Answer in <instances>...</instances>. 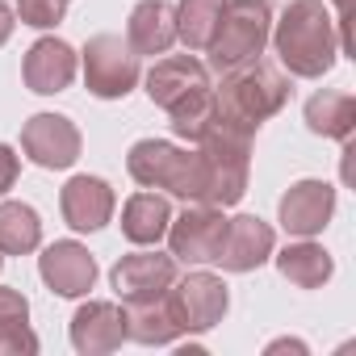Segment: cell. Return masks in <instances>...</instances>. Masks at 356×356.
Instances as JSON below:
<instances>
[{"mask_svg":"<svg viewBox=\"0 0 356 356\" xmlns=\"http://www.w3.org/2000/svg\"><path fill=\"white\" fill-rule=\"evenodd\" d=\"M143 84H147L151 105H159L168 113L176 138H185L193 147L210 130L214 84H210V67L197 55H159Z\"/></svg>","mask_w":356,"mask_h":356,"instance_id":"1","label":"cell"},{"mask_svg":"<svg viewBox=\"0 0 356 356\" xmlns=\"http://www.w3.org/2000/svg\"><path fill=\"white\" fill-rule=\"evenodd\" d=\"M281 67L298 80H323L339 59V26L323 0H289L268 34Z\"/></svg>","mask_w":356,"mask_h":356,"instance_id":"2","label":"cell"},{"mask_svg":"<svg viewBox=\"0 0 356 356\" xmlns=\"http://www.w3.org/2000/svg\"><path fill=\"white\" fill-rule=\"evenodd\" d=\"M130 181L143 189H163L185 206H206L210 197V159L197 147H176L168 138H138L126 155Z\"/></svg>","mask_w":356,"mask_h":356,"instance_id":"3","label":"cell"},{"mask_svg":"<svg viewBox=\"0 0 356 356\" xmlns=\"http://www.w3.org/2000/svg\"><path fill=\"white\" fill-rule=\"evenodd\" d=\"M289 76L281 67H273L268 59H252L235 72H222V84L214 88V101L227 118L260 130V122H268L273 113L285 109L289 101Z\"/></svg>","mask_w":356,"mask_h":356,"instance_id":"4","label":"cell"},{"mask_svg":"<svg viewBox=\"0 0 356 356\" xmlns=\"http://www.w3.org/2000/svg\"><path fill=\"white\" fill-rule=\"evenodd\" d=\"M268 34H273L268 0H227L222 26L210 42V67L222 76V72H235V67L260 59L268 47Z\"/></svg>","mask_w":356,"mask_h":356,"instance_id":"5","label":"cell"},{"mask_svg":"<svg viewBox=\"0 0 356 356\" xmlns=\"http://www.w3.org/2000/svg\"><path fill=\"white\" fill-rule=\"evenodd\" d=\"M80 67H84V88L101 101H122L143 80V63H138V55L130 51V42L122 34L88 38V47L80 55Z\"/></svg>","mask_w":356,"mask_h":356,"instance_id":"6","label":"cell"},{"mask_svg":"<svg viewBox=\"0 0 356 356\" xmlns=\"http://www.w3.org/2000/svg\"><path fill=\"white\" fill-rule=\"evenodd\" d=\"M227 235V210L218 206H185L181 218L168 222V252L176 264H214Z\"/></svg>","mask_w":356,"mask_h":356,"instance_id":"7","label":"cell"},{"mask_svg":"<svg viewBox=\"0 0 356 356\" xmlns=\"http://www.w3.org/2000/svg\"><path fill=\"white\" fill-rule=\"evenodd\" d=\"M176 268H181V264H176V256H172V252L143 248V252L122 256V260L109 268V281H113V293L130 306V302H151V298L168 293V289H172V281L181 277Z\"/></svg>","mask_w":356,"mask_h":356,"instance_id":"8","label":"cell"},{"mask_svg":"<svg viewBox=\"0 0 356 356\" xmlns=\"http://www.w3.org/2000/svg\"><path fill=\"white\" fill-rule=\"evenodd\" d=\"M172 306L185 323V335H197V331H210L227 318L231 310V293H227V281L214 277V273H189V277H176L172 281Z\"/></svg>","mask_w":356,"mask_h":356,"instance_id":"9","label":"cell"},{"mask_svg":"<svg viewBox=\"0 0 356 356\" xmlns=\"http://www.w3.org/2000/svg\"><path fill=\"white\" fill-rule=\"evenodd\" d=\"M80 126L63 113H34L26 126H22V151L30 163L47 168V172H63L80 159Z\"/></svg>","mask_w":356,"mask_h":356,"instance_id":"10","label":"cell"},{"mask_svg":"<svg viewBox=\"0 0 356 356\" xmlns=\"http://www.w3.org/2000/svg\"><path fill=\"white\" fill-rule=\"evenodd\" d=\"M331 214H335V185L327 181H298L285 189L277 206V222L285 227V235H298V239L323 235Z\"/></svg>","mask_w":356,"mask_h":356,"instance_id":"11","label":"cell"},{"mask_svg":"<svg viewBox=\"0 0 356 356\" xmlns=\"http://www.w3.org/2000/svg\"><path fill=\"white\" fill-rule=\"evenodd\" d=\"M38 277L47 281L51 293L59 298H84L97 285V256L76 243V239H59L51 248H42L38 256Z\"/></svg>","mask_w":356,"mask_h":356,"instance_id":"12","label":"cell"},{"mask_svg":"<svg viewBox=\"0 0 356 356\" xmlns=\"http://www.w3.org/2000/svg\"><path fill=\"white\" fill-rule=\"evenodd\" d=\"M273 252H277V231L256 214H235L227 218V235L214 264H222L227 273H256Z\"/></svg>","mask_w":356,"mask_h":356,"instance_id":"13","label":"cell"},{"mask_svg":"<svg viewBox=\"0 0 356 356\" xmlns=\"http://www.w3.org/2000/svg\"><path fill=\"white\" fill-rule=\"evenodd\" d=\"M72 348L80 356H105L126 343V310L118 302H84L72 314Z\"/></svg>","mask_w":356,"mask_h":356,"instance_id":"14","label":"cell"},{"mask_svg":"<svg viewBox=\"0 0 356 356\" xmlns=\"http://www.w3.org/2000/svg\"><path fill=\"white\" fill-rule=\"evenodd\" d=\"M113 206H118V197H113L109 181H101V176H72V181L63 185V193H59L63 222L72 231H84V235L109 227Z\"/></svg>","mask_w":356,"mask_h":356,"instance_id":"15","label":"cell"},{"mask_svg":"<svg viewBox=\"0 0 356 356\" xmlns=\"http://www.w3.org/2000/svg\"><path fill=\"white\" fill-rule=\"evenodd\" d=\"M76 67H80V59H76V51H72L63 38H38V42L26 51V59H22V80H26L30 92L55 97V92L72 88Z\"/></svg>","mask_w":356,"mask_h":356,"instance_id":"16","label":"cell"},{"mask_svg":"<svg viewBox=\"0 0 356 356\" xmlns=\"http://www.w3.org/2000/svg\"><path fill=\"white\" fill-rule=\"evenodd\" d=\"M126 42L138 59L168 55L176 42V5H168V0H138L126 22Z\"/></svg>","mask_w":356,"mask_h":356,"instance_id":"17","label":"cell"},{"mask_svg":"<svg viewBox=\"0 0 356 356\" xmlns=\"http://www.w3.org/2000/svg\"><path fill=\"white\" fill-rule=\"evenodd\" d=\"M185 335V323L172 306V293H159L151 302H130L126 306V339L143 348H168Z\"/></svg>","mask_w":356,"mask_h":356,"instance_id":"18","label":"cell"},{"mask_svg":"<svg viewBox=\"0 0 356 356\" xmlns=\"http://www.w3.org/2000/svg\"><path fill=\"white\" fill-rule=\"evenodd\" d=\"M168 222H172V202L155 189H143V193L126 197V206H122V235L134 248H155L168 235Z\"/></svg>","mask_w":356,"mask_h":356,"instance_id":"19","label":"cell"},{"mask_svg":"<svg viewBox=\"0 0 356 356\" xmlns=\"http://www.w3.org/2000/svg\"><path fill=\"white\" fill-rule=\"evenodd\" d=\"M273 260H277V273L298 289H323L331 281V273H335L331 252L323 243H314V239H298V243L281 248Z\"/></svg>","mask_w":356,"mask_h":356,"instance_id":"20","label":"cell"},{"mask_svg":"<svg viewBox=\"0 0 356 356\" xmlns=\"http://www.w3.org/2000/svg\"><path fill=\"white\" fill-rule=\"evenodd\" d=\"M306 126L323 138H335V143H348L352 130H356V97L352 92H335V88H323L306 101Z\"/></svg>","mask_w":356,"mask_h":356,"instance_id":"21","label":"cell"},{"mask_svg":"<svg viewBox=\"0 0 356 356\" xmlns=\"http://www.w3.org/2000/svg\"><path fill=\"white\" fill-rule=\"evenodd\" d=\"M227 13V0H181L176 5V42H185V51L202 55L210 51L218 26Z\"/></svg>","mask_w":356,"mask_h":356,"instance_id":"22","label":"cell"},{"mask_svg":"<svg viewBox=\"0 0 356 356\" xmlns=\"http://www.w3.org/2000/svg\"><path fill=\"white\" fill-rule=\"evenodd\" d=\"M38 352V335L30 331V302L22 289L0 285V356Z\"/></svg>","mask_w":356,"mask_h":356,"instance_id":"23","label":"cell"},{"mask_svg":"<svg viewBox=\"0 0 356 356\" xmlns=\"http://www.w3.org/2000/svg\"><path fill=\"white\" fill-rule=\"evenodd\" d=\"M42 248V218L26 202H0V256H30Z\"/></svg>","mask_w":356,"mask_h":356,"instance_id":"24","label":"cell"},{"mask_svg":"<svg viewBox=\"0 0 356 356\" xmlns=\"http://www.w3.org/2000/svg\"><path fill=\"white\" fill-rule=\"evenodd\" d=\"M22 26H34V30H55L63 17H67V0H17Z\"/></svg>","mask_w":356,"mask_h":356,"instance_id":"25","label":"cell"},{"mask_svg":"<svg viewBox=\"0 0 356 356\" xmlns=\"http://www.w3.org/2000/svg\"><path fill=\"white\" fill-rule=\"evenodd\" d=\"M17 172H22V159L9 143H0V197H5L13 185H17Z\"/></svg>","mask_w":356,"mask_h":356,"instance_id":"26","label":"cell"},{"mask_svg":"<svg viewBox=\"0 0 356 356\" xmlns=\"http://www.w3.org/2000/svg\"><path fill=\"white\" fill-rule=\"evenodd\" d=\"M13 30H17V13H13L9 0H0V47L13 38Z\"/></svg>","mask_w":356,"mask_h":356,"instance_id":"27","label":"cell"},{"mask_svg":"<svg viewBox=\"0 0 356 356\" xmlns=\"http://www.w3.org/2000/svg\"><path fill=\"white\" fill-rule=\"evenodd\" d=\"M285 348H289V352H306L302 339H277V343H268V352H285Z\"/></svg>","mask_w":356,"mask_h":356,"instance_id":"28","label":"cell"},{"mask_svg":"<svg viewBox=\"0 0 356 356\" xmlns=\"http://www.w3.org/2000/svg\"><path fill=\"white\" fill-rule=\"evenodd\" d=\"M335 5H339V17H335V22L343 26V22H348V0H335Z\"/></svg>","mask_w":356,"mask_h":356,"instance_id":"29","label":"cell"},{"mask_svg":"<svg viewBox=\"0 0 356 356\" xmlns=\"http://www.w3.org/2000/svg\"><path fill=\"white\" fill-rule=\"evenodd\" d=\"M0 268H5V256H0Z\"/></svg>","mask_w":356,"mask_h":356,"instance_id":"30","label":"cell"}]
</instances>
